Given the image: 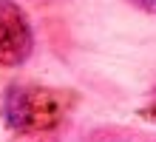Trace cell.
Instances as JSON below:
<instances>
[{"label": "cell", "mask_w": 156, "mask_h": 142, "mask_svg": "<svg viewBox=\"0 0 156 142\" xmlns=\"http://www.w3.org/2000/svg\"><path fill=\"white\" fill-rule=\"evenodd\" d=\"M3 119L17 134H43L62 119V102L37 85H12L3 97Z\"/></svg>", "instance_id": "6da1fadb"}, {"label": "cell", "mask_w": 156, "mask_h": 142, "mask_svg": "<svg viewBox=\"0 0 156 142\" xmlns=\"http://www.w3.org/2000/svg\"><path fill=\"white\" fill-rule=\"evenodd\" d=\"M34 46L29 17L14 0H0V68H14L29 60Z\"/></svg>", "instance_id": "7a4b0ae2"}, {"label": "cell", "mask_w": 156, "mask_h": 142, "mask_svg": "<svg viewBox=\"0 0 156 142\" xmlns=\"http://www.w3.org/2000/svg\"><path fill=\"white\" fill-rule=\"evenodd\" d=\"M133 6H139L142 12H148V14H156V0H131Z\"/></svg>", "instance_id": "3957f363"}]
</instances>
